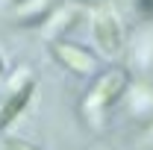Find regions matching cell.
<instances>
[{
  "instance_id": "cell-1",
  "label": "cell",
  "mask_w": 153,
  "mask_h": 150,
  "mask_svg": "<svg viewBox=\"0 0 153 150\" xmlns=\"http://www.w3.org/2000/svg\"><path fill=\"white\" fill-rule=\"evenodd\" d=\"M94 33H97V41H100V47H103L106 53H118V50H121L124 38H121V27H118V21H115L112 15H100Z\"/></svg>"
},
{
  "instance_id": "cell-2",
  "label": "cell",
  "mask_w": 153,
  "mask_h": 150,
  "mask_svg": "<svg viewBox=\"0 0 153 150\" xmlns=\"http://www.w3.org/2000/svg\"><path fill=\"white\" fill-rule=\"evenodd\" d=\"M124 88H127V74H121V71H109V74L97 82V100H100V106L115 103V100L124 94Z\"/></svg>"
},
{
  "instance_id": "cell-3",
  "label": "cell",
  "mask_w": 153,
  "mask_h": 150,
  "mask_svg": "<svg viewBox=\"0 0 153 150\" xmlns=\"http://www.w3.org/2000/svg\"><path fill=\"white\" fill-rule=\"evenodd\" d=\"M30 97H33V82H24V88L15 91L9 100H6V106H3V112H0V130H6V127L24 112V106L30 103Z\"/></svg>"
},
{
  "instance_id": "cell-4",
  "label": "cell",
  "mask_w": 153,
  "mask_h": 150,
  "mask_svg": "<svg viewBox=\"0 0 153 150\" xmlns=\"http://www.w3.org/2000/svg\"><path fill=\"white\" fill-rule=\"evenodd\" d=\"M56 53L62 59H68V65L76 68V71H88V68H91V59H88V53H82V50H74V47H56Z\"/></svg>"
},
{
  "instance_id": "cell-5",
  "label": "cell",
  "mask_w": 153,
  "mask_h": 150,
  "mask_svg": "<svg viewBox=\"0 0 153 150\" xmlns=\"http://www.w3.org/2000/svg\"><path fill=\"white\" fill-rule=\"evenodd\" d=\"M135 6H138V12H141V15L153 18V0H135Z\"/></svg>"
},
{
  "instance_id": "cell-6",
  "label": "cell",
  "mask_w": 153,
  "mask_h": 150,
  "mask_svg": "<svg viewBox=\"0 0 153 150\" xmlns=\"http://www.w3.org/2000/svg\"><path fill=\"white\" fill-rule=\"evenodd\" d=\"M9 150H36V147H30V144H21V141H9Z\"/></svg>"
},
{
  "instance_id": "cell-7",
  "label": "cell",
  "mask_w": 153,
  "mask_h": 150,
  "mask_svg": "<svg viewBox=\"0 0 153 150\" xmlns=\"http://www.w3.org/2000/svg\"><path fill=\"white\" fill-rule=\"evenodd\" d=\"M0 74H3V62H0Z\"/></svg>"
}]
</instances>
